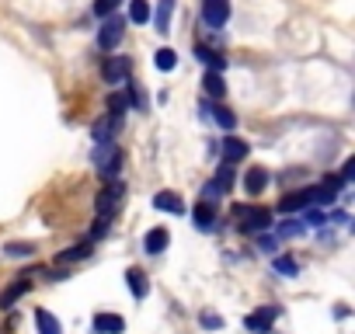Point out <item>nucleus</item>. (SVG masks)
Segmentation results:
<instances>
[{"instance_id": "412c9836", "label": "nucleus", "mask_w": 355, "mask_h": 334, "mask_svg": "<svg viewBox=\"0 0 355 334\" xmlns=\"http://www.w3.org/2000/svg\"><path fill=\"white\" fill-rule=\"evenodd\" d=\"M202 87H206V94H209V98H216V101H220V98L227 94L223 73H206V77H202Z\"/></svg>"}, {"instance_id": "423d86ee", "label": "nucleus", "mask_w": 355, "mask_h": 334, "mask_svg": "<svg viewBox=\"0 0 355 334\" xmlns=\"http://www.w3.org/2000/svg\"><path fill=\"white\" fill-rule=\"evenodd\" d=\"M129 70H132L129 56H108V60H105V67H101V77H105V84H108V87H119V84H125Z\"/></svg>"}, {"instance_id": "6ab92c4d", "label": "nucleus", "mask_w": 355, "mask_h": 334, "mask_svg": "<svg viewBox=\"0 0 355 334\" xmlns=\"http://www.w3.org/2000/svg\"><path fill=\"white\" fill-rule=\"evenodd\" d=\"M35 327H39V334H63L60 320L49 310H35Z\"/></svg>"}, {"instance_id": "b1692460", "label": "nucleus", "mask_w": 355, "mask_h": 334, "mask_svg": "<svg viewBox=\"0 0 355 334\" xmlns=\"http://www.w3.org/2000/svg\"><path fill=\"white\" fill-rule=\"evenodd\" d=\"M129 18L136 25H146L150 21V4H146V0H132V4H129Z\"/></svg>"}, {"instance_id": "f257e3e1", "label": "nucleus", "mask_w": 355, "mask_h": 334, "mask_svg": "<svg viewBox=\"0 0 355 334\" xmlns=\"http://www.w3.org/2000/svg\"><path fill=\"white\" fill-rule=\"evenodd\" d=\"M234 220H237L241 230H251V234H261V230H268L275 223L268 206H251V202H237L234 206Z\"/></svg>"}, {"instance_id": "9d476101", "label": "nucleus", "mask_w": 355, "mask_h": 334, "mask_svg": "<svg viewBox=\"0 0 355 334\" xmlns=\"http://www.w3.org/2000/svg\"><path fill=\"white\" fill-rule=\"evenodd\" d=\"M192 220H196V227H199L202 234H213V230H216V206L199 202V206L192 209Z\"/></svg>"}, {"instance_id": "7c9ffc66", "label": "nucleus", "mask_w": 355, "mask_h": 334, "mask_svg": "<svg viewBox=\"0 0 355 334\" xmlns=\"http://www.w3.org/2000/svg\"><path fill=\"white\" fill-rule=\"evenodd\" d=\"M352 178H355V160L348 157V160H345V167H341V185H348Z\"/></svg>"}, {"instance_id": "6e6552de", "label": "nucleus", "mask_w": 355, "mask_h": 334, "mask_svg": "<svg viewBox=\"0 0 355 334\" xmlns=\"http://www.w3.org/2000/svg\"><path fill=\"white\" fill-rule=\"evenodd\" d=\"M248 150H251V146H248L244 139H237V136H227V139L220 143V153H223V164H230V167H234V164H241V160L248 157Z\"/></svg>"}, {"instance_id": "1a4fd4ad", "label": "nucleus", "mask_w": 355, "mask_h": 334, "mask_svg": "<svg viewBox=\"0 0 355 334\" xmlns=\"http://www.w3.org/2000/svg\"><path fill=\"white\" fill-rule=\"evenodd\" d=\"M153 209L171 213V216H182L185 213V202H182V195H178V192H157L153 195Z\"/></svg>"}, {"instance_id": "dca6fc26", "label": "nucleus", "mask_w": 355, "mask_h": 334, "mask_svg": "<svg viewBox=\"0 0 355 334\" xmlns=\"http://www.w3.org/2000/svg\"><path fill=\"white\" fill-rule=\"evenodd\" d=\"M196 56L209 67V73H223V70H227V56H220V53H213V49H206V46H199Z\"/></svg>"}, {"instance_id": "ddd939ff", "label": "nucleus", "mask_w": 355, "mask_h": 334, "mask_svg": "<svg viewBox=\"0 0 355 334\" xmlns=\"http://www.w3.org/2000/svg\"><path fill=\"white\" fill-rule=\"evenodd\" d=\"M125 285H129V292H132L136 299H146V292H150V282H146V275H143L139 268H129V272H125Z\"/></svg>"}, {"instance_id": "9b49d317", "label": "nucleus", "mask_w": 355, "mask_h": 334, "mask_svg": "<svg viewBox=\"0 0 355 334\" xmlns=\"http://www.w3.org/2000/svg\"><path fill=\"white\" fill-rule=\"evenodd\" d=\"M125 331V320L119 313H98L94 317V334H122Z\"/></svg>"}, {"instance_id": "2eb2a0df", "label": "nucleus", "mask_w": 355, "mask_h": 334, "mask_svg": "<svg viewBox=\"0 0 355 334\" xmlns=\"http://www.w3.org/2000/svg\"><path fill=\"white\" fill-rule=\"evenodd\" d=\"M119 122H122V118H112V115H108V122H105V118L94 122V143H98V146H101V143H115L112 136L119 132Z\"/></svg>"}, {"instance_id": "20e7f679", "label": "nucleus", "mask_w": 355, "mask_h": 334, "mask_svg": "<svg viewBox=\"0 0 355 334\" xmlns=\"http://www.w3.org/2000/svg\"><path fill=\"white\" fill-rule=\"evenodd\" d=\"M279 306H258L254 313H248L244 317V327L251 331V334H272V324L279 320Z\"/></svg>"}, {"instance_id": "2f4dec72", "label": "nucleus", "mask_w": 355, "mask_h": 334, "mask_svg": "<svg viewBox=\"0 0 355 334\" xmlns=\"http://www.w3.org/2000/svg\"><path fill=\"white\" fill-rule=\"evenodd\" d=\"M258 244H261V251H268V254H272V251L279 247V240H275V237H261Z\"/></svg>"}, {"instance_id": "f03ea898", "label": "nucleus", "mask_w": 355, "mask_h": 334, "mask_svg": "<svg viewBox=\"0 0 355 334\" xmlns=\"http://www.w3.org/2000/svg\"><path fill=\"white\" fill-rule=\"evenodd\" d=\"M122 160H125V153H122L115 143H101V146L94 150V167H98V175H101L105 182H119Z\"/></svg>"}, {"instance_id": "c85d7f7f", "label": "nucleus", "mask_w": 355, "mask_h": 334, "mask_svg": "<svg viewBox=\"0 0 355 334\" xmlns=\"http://www.w3.org/2000/svg\"><path fill=\"white\" fill-rule=\"evenodd\" d=\"M303 234V223L300 220H286V223H279V237H300Z\"/></svg>"}, {"instance_id": "4468645a", "label": "nucleus", "mask_w": 355, "mask_h": 334, "mask_svg": "<svg viewBox=\"0 0 355 334\" xmlns=\"http://www.w3.org/2000/svg\"><path fill=\"white\" fill-rule=\"evenodd\" d=\"M268 182H272V175L265 171V167H251L248 178H244V185H248V192H251V195H261Z\"/></svg>"}, {"instance_id": "39448f33", "label": "nucleus", "mask_w": 355, "mask_h": 334, "mask_svg": "<svg viewBox=\"0 0 355 334\" xmlns=\"http://www.w3.org/2000/svg\"><path fill=\"white\" fill-rule=\"evenodd\" d=\"M122 35H125V18H105V25H101V32H98V46L105 49V53H112V49H119V42H122Z\"/></svg>"}, {"instance_id": "a211bd4d", "label": "nucleus", "mask_w": 355, "mask_h": 334, "mask_svg": "<svg viewBox=\"0 0 355 334\" xmlns=\"http://www.w3.org/2000/svg\"><path fill=\"white\" fill-rule=\"evenodd\" d=\"M91 258V244H77V247H67L56 254V265H73V261H84Z\"/></svg>"}, {"instance_id": "aec40b11", "label": "nucleus", "mask_w": 355, "mask_h": 334, "mask_svg": "<svg viewBox=\"0 0 355 334\" xmlns=\"http://www.w3.org/2000/svg\"><path fill=\"white\" fill-rule=\"evenodd\" d=\"M28 289H32V282H28V279H18V282H11V289H8L4 296H0V306H15V303H18V299H21Z\"/></svg>"}, {"instance_id": "f8f14e48", "label": "nucleus", "mask_w": 355, "mask_h": 334, "mask_svg": "<svg viewBox=\"0 0 355 334\" xmlns=\"http://www.w3.org/2000/svg\"><path fill=\"white\" fill-rule=\"evenodd\" d=\"M167 244H171V234H167V227H153V230L143 237V247H146V254H160Z\"/></svg>"}, {"instance_id": "4be33fe9", "label": "nucleus", "mask_w": 355, "mask_h": 334, "mask_svg": "<svg viewBox=\"0 0 355 334\" xmlns=\"http://www.w3.org/2000/svg\"><path fill=\"white\" fill-rule=\"evenodd\" d=\"M153 67H157V70H164V73H171V70L178 67V53H174V49H157Z\"/></svg>"}, {"instance_id": "f3484780", "label": "nucleus", "mask_w": 355, "mask_h": 334, "mask_svg": "<svg viewBox=\"0 0 355 334\" xmlns=\"http://www.w3.org/2000/svg\"><path fill=\"white\" fill-rule=\"evenodd\" d=\"M171 15H174V0H160L153 11V25L157 32H171Z\"/></svg>"}, {"instance_id": "a878e982", "label": "nucleus", "mask_w": 355, "mask_h": 334, "mask_svg": "<svg viewBox=\"0 0 355 334\" xmlns=\"http://www.w3.org/2000/svg\"><path fill=\"white\" fill-rule=\"evenodd\" d=\"M112 230V220H105V216H98L94 220V227H91V234H87V244H94V240H101L105 234Z\"/></svg>"}, {"instance_id": "7ed1b4c3", "label": "nucleus", "mask_w": 355, "mask_h": 334, "mask_svg": "<svg viewBox=\"0 0 355 334\" xmlns=\"http://www.w3.org/2000/svg\"><path fill=\"white\" fill-rule=\"evenodd\" d=\"M122 199H125V185H122V182H108V185L98 192V199H94V209H98V216L112 220V216L119 213Z\"/></svg>"}, {"instance_id": "c756f323", "label": "nucleus", "mask_w": 355, "mask_h": 334, "mask_svg": "<svg viewBox=\"0 0 355 334\" xmlns=\"http://www.w3.org/2000/svg\"><path fill=\"white\" fill-rule=\"evenodd\" d=\"M199 324H202V327H209V331H220V327H223V317H220V313H209V310H206V313L199 317Z\"/></svg>"}, {"instance_id": "393cba45", "label": "nucleus", "mask_w": 355, "mask_h": 334, "mask_svg": "<svg viewBox=\"0 0 355 334\" xmlns=\"http://www.w3.org/2000/svg\"><path fill=\"white\" fill-rule=\"evenodd\" d=\"M213 118H216V125H223L227 132L237 125V115H234L230 108H223V105H216V108H213Z\"/></svg>"}, {"instance_id": "0eeeda50", "label": "nucleus", "mask_w": 355, "mask_h": 334, "mask_svg": "<svg viewBox=\"0 0 355 334\" xmlns=\"http://www.w3.org/2000/svg\"><path fill=\"white\" fill-rule=\"evenodd\" d=\"M202 21L209 28H223L230 21V0H202Z\"/></svg>"}, {"instance_id": "5701e85b", "label": "nucleus", "mask_w": 355, "mask_h": 334, "mask_svg": "<svg viewBox=\"0 0 355 334\" xmlns=\"http://www.w3.org/2000/svg\"><path fill=\"white\" fill-rule=\"evenodd\" d=\"M272 268H275L279 275H300V265H296L289 254H275V258H272Z\"/></svg>"}, {"instance_id": "bb28decb", "label": "nucleus", "mask_w": 355, "mask_h": 334, "mask_svg": "<svg viewBox=\"0 0 355 334\" xmlns=\"http://www.w3.org/2000/svg\"><path fill=\"white\" fill-rule=\"evenodd\" d=\"M119 4H122V0H94V15L98 18H112Z\"/></svg>"}, {"instance_id": "cd10ccee", "label": "nucleus", "mask_w": 355, "mask_h": 334, "mask_svg": "<svg viewBox=\"0 0 355 334\" xmlns=\"http://www.w3.org/2000/svg\"><path fill=\"white\" fill-rule=\"evenodd\" d=\"M4 251H8V258H32L35 254V244H8Z\"/></svg>"}]
</instances>
